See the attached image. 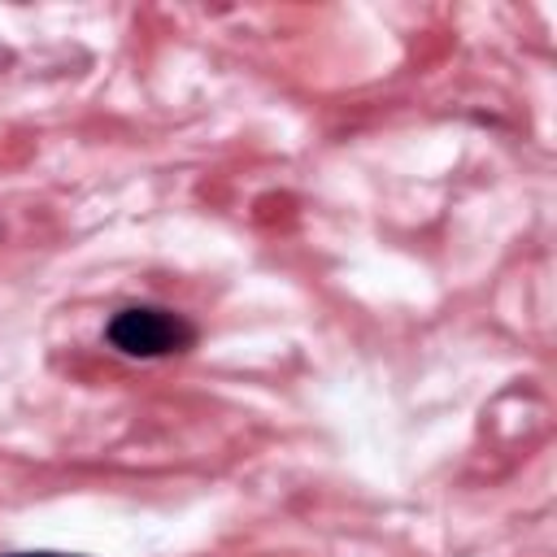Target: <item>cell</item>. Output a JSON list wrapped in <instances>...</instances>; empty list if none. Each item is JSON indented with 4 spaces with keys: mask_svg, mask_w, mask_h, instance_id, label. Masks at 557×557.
Listing matches in <instances>:
<instances>
[{
    "mask_svg": "<svg viewBox=\"0 0 557 557\" xmlns=\"http://www.w3.org/2000/svg\"><path fill=\"white\" fill-rule=\"evenodd\" d=\"M0 557H78V553H52V548H35V553H0Z\"/></svg>",
    "mask_w": 557,
    "mask_h": 557,
    "instance_id": "cell-2",
    "label": "cell"
},
{
    "mask_svg": "<svg viewBox=\"0 0 557 557\" xmlns=\"http://www.w3.org/2000/svg\"><path fill=\"white\" fill-rule=\"evenodd\" d=\"M109 348H117L122 357H139V361H157V357H174L187 352L196 331L187 318H178L174 309H157V305H131L117 309L104 326Z\"/></svg>",
    "mask_w": 557,
    "mask_h": 557,
    "instance_id": "cell-1",
    "label": "cell"
}]
</instances>
